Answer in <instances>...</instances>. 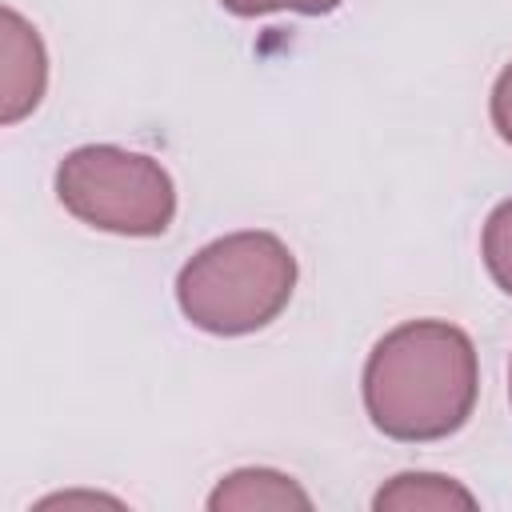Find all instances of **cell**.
Segmentation results:
<instances>
[{"instance_id": "obj_11", "label": "cell", "mask_w": 512, "mask_h": 512, "mask_svg": "<svg viewBox=\"0 0 512 512\" xmlns=\"http://www.w3.org/2000/svg\"><path fill=\"white\" fill-rule=\"evenodd\" d=\"M508 400H512V368H508Z\"/></svg>"}, {"instance_id": "obj_3", "label": "cell", "mask_w": 512, "mask_h": 512, "mask_svg": "<svg viewBox=\"0 0 512 512\" xmlns=\"http://www.w3.org/2000/svg\"><path fill=\"white\" fill-rule=\"evenodd\" d=\"M56 200L80 224L116 236H164L176 216L168 168L120 144H80L56 164Z\"/></svg>"}, {"instance_id": "obj_10", "label": "cell", "mask_w": 512, "mask_h": 512, "mask_svg": "<svg viewBox=\"0 0 512 512\" xmlns=\"http://www.w3.org/2000/svg\"><path fill=\"white\" fill-rule=\"evenodd\" d=\"M96 504H112V508H124V500L116 496H104V492H56V496H44L36 508H96Z\"/></svg>"}, {"instance_id": "obj_8", "label": "cell", "mask_w": 512, "mask_h": 512, "mask_svg": "<svg viewBox=\"0 0 512 512\" xmlns=\"http://www.w3.org/2000/svg\"><path fill=\"white\" fill-rule=\"evenodd\" d=\"M344 0H220L232 16H268V12H300V16H328Z\"/></svg>"}, {"instance_id": "obj_5", "label": "cell", "mask_w": 512, "mask_h": 512, "mask_svg": "<svg viewBox=\"0 0 512 512\" xmlns=\"http://www.w3.org/2000/svg\"><path fill=\"white\" fill-rule=\"evenodd\" d=\"M212 512H308L312 496L276 468H236L208 492Z\"/></svg>"}, {"instance_id": "obj_6", "label": "cell", "mask_w": 512, "mask_h": 512, "mask_svg": "<svg viewBox=\"0 0 512 512\" xmlns=\"http://www.w3.org/2000/svg\"><path fill=\"white\" fill-rule=\"evenodd\" d=\"M480 500L444 472H400L372 496L376 512H472Z\"/></svg>"}, {"instance_id": "obj_4", "label": "cell", "mask_w": 512, "mask_h": 512, "mask_svg": "<svg viewBox=\"0 0 512 512\" xmlns=\"http://www.w3.org/2000/svg\"><path fill=\"white\" fill-rule=\"evenodd\" d=\"M48 92V52L40 32L16 12L0 8V124L12 128L40 108Z\"/></svg>"}, {"instance_id": "obj_9", "label": "cell", "mask_w": 512, "mask_h": 512, "mask_svg": "<svg viewBox=\"0 0 512 512\" xmlns=\"http://www.w3.org/2000/svg\"><path fill=\"white\" fill-rule=\"evenodd\" d=\"M488 112H492V128L504 144H512V64L500 68L492 96H488Z\"/></svg>"}, {"instance_id": "obj_7", "label": "cell", "mask_w": 512, "mask_h": 512, "mask_svg": "<svg viewBox=\"0 0 512 512\" xmlns=\"http://www.w3.org/2000/svg\"><path fill=\"white\" fill-rule=\"evenodd\" d=\"M480 256H484L492 284L512 296V196L488 212L484 232H480Z\"/></svg>"}, {"instance_id": "obj_1", "label": "cell", "mask_w": 512, "mask_h": 512, "mask_svg": "<svg viewBox=\"0 0 512 512\" xmlns=\"http://www.w3.org/2000/svg\"><path fill=\"white\" fill-rule=\"evenodd\" d=\"M360 392L372 428L388 440H444L460 432L476 408V344L448 320H404L372 344Z\"/></svg>"}, {"instance_id": "obj_2", "label": "cell", "mask_w": 512, "mask_h": 512, "mask_svg": "<svg viewBox=\"0 0 512 512\" xmlns=\"http://www.w3.org/2000/svg\"><path fill=\"white\" fill-rule=\"evenodd\" d=\"M296 276V256L276 232H228L180 268L176 304L200 332L248 336L288 308Z\"/></svg>"}]
</instances>
